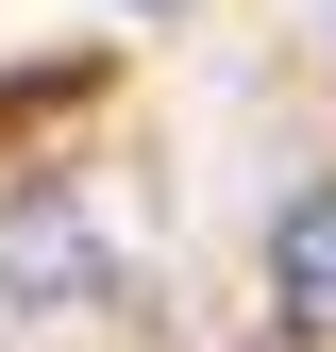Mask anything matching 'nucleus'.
<instances>
[{"mask_svg": "<svg viewBox=\"0 0 336 352\" xmlns=\"http://www.w3.org/2000/svg\"><path fill=\"white\" fill-rule=\"evenodd\" d=\"M269 302L303 336H336V185H303V201L269 218Z\"/></svg>", "mask_w": 336, "mask_h": 352, "instance_id": "f257e3e1", "label": "nucleus"}]
</instances>
